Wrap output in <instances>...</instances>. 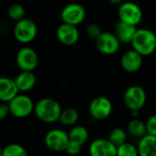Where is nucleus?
<instances>
[{"mask_svg": "<svg viewBox=\"0 0 156 156\" xmlns=\"http://www.w3.org/2000/svg\"><path fill=\"white\" fill-rule=\"evenodd\" d=\"M147 95L144 89L139 85L129 87L123 94V103L125 107L133 111H141L146 103Z\"/></svg>", "mask_w": 156, "mask_h": 156, "instance_id": "nucleus-3", "label": "nucleus"}, {"mask_svg": "<svg viewBox=\"0 0 156 156\" xmlns=\"http://www.w3.org/2000/svg\"><path fill=\"white\" fill-rule=\"evenodd\" d=\"M127 137H128V133L124 129L121 127H115L110 132L108 140L112 144H113L116 147H118L127 142Z\"/></svg>", "mask_w": 156, "mask_h": 156, "instance_id": "nucleus-22", "label": "nucleus"}, {"mask_svg": "<svg viewBox=\"0 0 156 156\" xmlns=\"http://www.w3.org/2000/svg\"><path fill=\"white\" fill-rule=\"evenodd\" d=\"M69 141L75 142L80 145H84L89 140V131L83 125H74L68 133Z\"/></svg>", "mask_w": 156, "mask_h": 156, "instance_id": "nucleus-19", "label": "nucleus"}, {"mask_svg": "<svg viewBox=\"0 0 156 156\" xmlns=\"http://www.w3.org/2000/svg\"><path fill=\"white\" fill-rule=\"evenodd\" d=\"M19 93L15 80L7 77H0V101L8 103Z\"/></svg>", "mask_w": 156, "mask_h": 156, "instance_id": "nucleus-15", "label": "nucleus"}, {"mask_svg": "<svg viewBox=\"0 0 156 156\" xmlns=\"http://www.w3.org/2000/svg\"><path fill=\"white\" fill-rule=\"evenodd\" d=\"M86 17V10L84 6L78 3H70L66 5L60 13V18L62 23L79 26Z\"/></svg>", "mask_w": 156, "mask_h": 156, "instance_id": "nucleus-9", "label": "nucleus"}, {"mask_svg": "<svg viewBox=\"0 0 156 156\" xmlns=\"http://www.w3.org/2000/svg\"><path fill=\"white\" fill-rule=\"evenodd\" d=\"M137 149L139 156H156V136L146 134L142 137Z\"/></svg>", "mask_w": 156, "mask_h": 156, "instance_id": "nucleus-18", "label": "nucleus"}, {"mask_svg": "<svg viewBox=\"0 0 156 156\" xmlns=\"http://www.w3.org/2000/svg\"><path fill=\"white\" fill-rule=\"evenodd\" d=\"M117 156H139L137 146L126 142L117 147Z\"/></svg>", "mask_w": 156, "mask_h": 156, "instance_id": "nucleus-25", "label": "nucleus"}, {"mask_svg": "<svg viewBox=\"0 0 156 156\" xmlns=\"http://www.w3.org/2000/svg\"><path fill=\"white\" fill-rule=\"evenodd\" d=\"M10 115L16 118H26L34 112L35 103L26 94H17L8 103Z\"/></svg>", "mask_w": 156, "mask_h": 156, "instance_id": "nucleus-4", "label": "nucleus"}, {"mask_svg": "<svg viewBox=\"0 0 156 156\" xmlns=\"http://www.w3.org/2000/svg\"><path fill=\"white\" fill-rule=\"evenodd\" d=\"M7 16L10 19L17 22L25 18L26 9L21 4H18V3L11 4L7 8Z\"/></svg>", "mask_w": 156, "mask_h": 156, "instance_id": "nucleus-23", "label": "nucleus"}, {"mask_svg": "<svg viewBox=\"0 0 156 156\" xmlns=\"http://www.w3.org/2000/svg\"><path fill=\"white\" fill-rule=\"evenodd\" d=\"M81 145H80L79 144L69 141V144H67V147L65 149V152L70 156H77L79 155L81 152Z\"/></svg>", "mask_w": 156, "mask_h": 156, "instance_id": "nucleus-27", "label": "nucleus"}, {"mask_svg": "<svg viewBox=\"0 0 156 156\" xmlns=\"http://www.w3.org/2000/svg\"><path fill=\"white\" fill-rule=\"evenodd\" d=\"M95 46L101 54L111 56L118 52L121 43L114 33L102 32L95 39Z\"/></svg>", "mask_w": 156, "mask_h": 156, "instance_id": "nucleus-11", "label": "nucleus"}, {"mask_svg": "<svg viewBox=\"0 0 156 156\" xmlns=\"http://www.w3.org/2000/svg\"><path fill=\"white\" fill-rule=\"evenodd\" d=\"M137 30V27L125 24L119 21L114 28V35L118 38L121 44H131L133 36Z\"/></svg>", "mask_w": 156, "mask_h": 156, "instance_id": "nucleus-16", "label": "nucleus"}, {"mask_svg": "<svg viewBox=\"0 0 156 156\" xmlns=\"http://www.w3.org/2000/svg\"><path fill=\"white\" fill-rule=\"evenodd\" d=\"M2 156H28L24 146L18 144H10L3 148Z\"/></svg>", "mask_w": 156, "mask_h": 156, "instance_id": "nucleus-24", "label": "nucleus"}, {"mask_svg": "<svg viewBox=\"0 0 156 156\" xmlns=\"http://www.w3.org/2000/svg\"><path fill=\"white\" fill-rule=\"evenodd\" d=\"M86 33H87V35L90 37L96 39L102 33V31H101V27L98 24L91 23V24H89L87 26V27H86Z\"/></svg>", "mask_w": 156, "mask_h": 156, "instance_id": "nucleus-26", "label": "nucleus"}, {"mask_svg": "<svg viewBox=\"0 0 156 156\" xmlns=\"http://www.w3.org/2000/svg\"><path fill=\"white\" fill-rule=\"evenodd\" d=\"M119 21L125 24L137 27L144 17L142 8L134 2H123L118 8Z\"/></svg>", "mask_w": 156, "mask_h": 156, "instance_id": "nucleus-5", "label": "nucleus"}, {"mask_svg": "<svg viewBox=\"0 0 156 156\" xmlns=\"http://www.w3.org/2000/svg\"><path fill=\"white\" fill-rule=\"evenodd\" d=\"M69 142V134L61 129H52L48 131L44 138L46 147L52 152H65L67 144Z\"/></svg>", "mask_w": 156, "mask_h": 156, "instance_id": "nucleus-8", "label": "nucleus"}, {"mask_svg": "<svg viewBox=\"0 0 156 156\" xmlns=\"http://www.w3.org/2000/svg\"><path fill=\"white\" fill-rule=\"evenodd\" d=\"M16 61L21 71H34L38 65V56L32 48L23 47L17 51Z\"/></svg>", "mask_w": 156, "mask_h": 156, "instance_id": "nucleus-10", "label": "nucleus"}, {"mask_svg": "<svg viewBox=\"0 0 156 156\" xmlns=\"http://www.w3.org/2000/svg\"><path fill=\"white\" fill-rule=\"evenodd\" d=\"M62 108L59 102L52 98H43L34 106V113L37 118L45 123L58 122Z\"/></svg>", "mask_w": 156, "mask_h": 156, "instance_id": "nucleus-1", "label": "nucleus"}, {"mask_svg": "<svg viewBox=\"0 0 156 156\" xmlns=\"http://www.w3.org/2000/svg\"><path fill=\"white\" fill-rule=\"evenodd\" d=\"M37 34V24L29 19L23 18L16 22L14 27V37L15 38L22 44H28L32 42Z\"/></svg>", "mask_w": 156, "mask_h": 156, "instance_id": "nucleus-6", "label": "nucleus"}, {"mask_svg": "<svg viewBox=\"0 0 156 156\" xmlns=\"http://www.w3.org/2000/svg\"><path fill=\"white\" fill-rule=\"evenodd\" d=\"M144 63V57L134 49L125 51L121 58V66L122 69L128 73H135L139 71Z\"/></svg>", "mask_w": 156, "mask_h": 156, "instance_id": "nucleus-13", "label": "nucleus"}, {"mask_svg": "<svg viewBox=\"0 0 156 156\" xmlns=\"http://www.w3.org/2000/svg\"><path fill=\"white\" fill-rule=\"evenodd\" d=\"M2 150H3V148H2V146L0 145V156H2Z\"/></svg>", "mask_w": 156, "mask_h": 156, "instance_id": "nucleus-31", "label": "nucleus"}, {"mask_svg": "<svg viewBox=\"0 0 156 156\" xmlns=\"http://www.w3.org/2000/svg\"><path fill=\"white\" fill-rule=\"evenodd\" d=\"M80 119V113L75 108H67L61 111L59 122L65 126H74Z\"/></svg>", "mask_w": 156, "mask_h": 156, "instance_id": "nucleus-21", "label": "nucleus"}, {"mask_svg": "<svg viewBox=\"0 0 156 156\" xmlns=\"http://www.w3.org/2000/svg\"><path fill=\"white\" fill-rule=\"evenodd\" d=\"M58 40L65 46H73L80 39V31L76 26L62 23L56 30Z\"/></svg>", "mask_w": 156, "mask_h": 156, "instance_id": "nucleus-12", "label": "nucleus"}, {"mask_svg": "<svg viewBox=\"0 0 156 156\" xmlns=\"http://www.w3.org/2000/svg\"><path fill=\"white\" fill-rule=\"evenodd\" d=\"M108 1L112 5H121L122 3H123V0H108Z\"/></svg>", "mask_w": 156, "mask_h": 156, "instance_id": "nucleus-30", "label": "nucleus"}, {"mask_svg": "<svg viewBox=\"0 0 156 156\" xmlns=\"http://www.w3.org/2000/svg\"><path fill=\"white\" fill-rule=\"evenodd\" d=\"M127 133L134 138L141 139L147 134L145 122L139 118H133L127 124Z\"/></svg>", "mask_w": 156, "mask_h": 156, "instance_id": "nucleus-20", "label": "nucleus"}, {"mask_svg": "<svg viewBox=\"0 0 156 156\" xmlns=\"http://www.w3.org/2000/svg\"><path fill=\"white\" fill-rule=\"evenodd\" d=\"M131 44L143 57L150 56L156 50V35L150 29L137 28Z\"/></svg>", "mask_w": 156, "mask_h": 156, "instance_id": "nucleus-2", "label": "nucleus"}, {"mask_svg": "<svg viewBox=\"0 0 156 156\" xmlns=\"http://www.w3.org/2000/svg\"><path fill=\"white\" fill-rule=\"evenodd\" d=\"M90 156H117V147L108 139L98 138L89 146Z\"/></svg>", "mask_w": 156, "mask_h": 156, "instance_id": "nucleus-14", "label": "nucleus"}, {"mask_svg": "<svg viewBox=\"0 0 156 156\" xmlns=\"http://www.w3.org/2000/svg\"><path fill=\"white\" fill-rule=\"evenodd\" d=\"M113 111L112 101L105 96L95 97L89 105L90 115L96 121H104L108 119Z\"/></svg>", "mask_w": 156, "mask_h": 156, "instance_id": "nucleus-7", "label": "nucleus"}, {"mask_svg": "<svg viewBox=\"0 0 156 156\" xmlns=\"http://www.w3.org/2000/svg\"><path fill=\"white\" fill-rule=\"evenodd\" d=\"M14 80L18 91L27 92L35 87L37 83V77L33 71H21Z\"/></svg>", "mask_w": 156, "mask_h": 156, "instance_id": "nucleus-17", "label": "nucleus"}, {"mask_svg": "<svg viewBox=\"0 0 156 156\" xmlns=\"http://www.w3.org/2000/svg\"><path fill=\"white\" fill-rule=\"evenodd\" d=\"M147 134L156 136V113L151 115L145 122Z\"/></svg>", "mask_w": 156, "mask_h": 156, "instance_id": "nucleus-28", "label": "nucleus"}, {"mask_svg": "<svg viewBox=\"0 0 156 156\" xmlns=\"http://www.w3.org/2000/svg\"><path fill=\"white\" fill-rule=\"evenodd\" d=\"M8 115H10L8 104L6 102L0 101V121L5 120Z\"/></svg>", "mask_w": 156, "mask_h": 156, "instance_id": "nucleus-29", "label": "nucleus"}]
</instances>
